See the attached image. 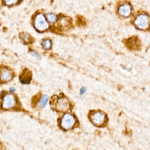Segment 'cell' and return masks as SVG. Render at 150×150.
I'll return each mask as SVG.
<instances>
[{"label": "cell", "mask_w": 150, "mask_h": 150, "mask_svg": "<svg viewBox=\"0 0 150 150\" xmlns=\"http://www.w3.org/2000/svg\"><path fill=\"white\" fill-rule=\"evenodd\" d=\"M20 38L26 43L30 42V36L29 34L24 33H20Z\"/></svg>", "instance_id": "cell-13"}, {"label": "cell", "mask_w": 150, "mask_h": 150, "mask_svg": "<svg viewBox=\"0 0 150 150\" xmlns=\"http://www.w3.org/2000/svg\"><path fill=\"white\" fill-rule=\"evenodd\" d=\"M0 105L1 108L4 110L18 109L20 105L16 95L5 91H3L0 93Z\"/></svg>", "instance_id": "cell-2"}, {"label": "cell", "mask_w": 150, "mask_h": 150, "mask_svg": "<svg viewBox=\"0 0 150 150\" xmlns=\"http://www.w3.org/2000/svg\"><path fill=\"white\" fill-rule=\"evenodd\" d=\"M31 53L32 55L33 56L37 57V58H38V59H40V55L38 53L35 52V51H32Z\"/></svg>", "instance_id": "cell-16"}, {"label": "cell", "mask_w": 150, "mask_h": 150, "mask_svg": "<svg viewBox=\"0 0 150 150\" xmlns=\"http://www.w3.org/2000/svg\"><path fill=\"white\" fill-rule=\"evenodd\" d=\"M48 96L47 95H45L43 96L40 100V106L41 108L45 107L47 103V100H48Z\"/></svg>", "instance_id": "cell-14"}, {"label": "cell", "mask_w": 150, "mask_h": 150, "mask_svg": "<svg viewBox=\"0 0 150 150\" xmlns=\"http://www.w3.org/2000/svg\"><path fill=\"white\" fill-rule=\"evenodd\" d=\"M86 91V89L85 87H83V88L81 89V90H80V94H81V95H83V93H85Z\"/></svg>", "instance_id": "cell-17"}, {"label": "cell", "mask_w": 150, "mask_h": 150, "mask_svg": "<svg viewBox=\"0 0 150 150\" xmlns=\"http://www.w3.org/2000/svg\"><path fill=\"white\" fill-rule=\"evenodd\" d=\"M132 9L129 3H125L120 5L118 8V12L119 15L124 17H127L131 15Z\"/></svg>", "instance_id": "cell-10"}, {"label": "cell", "mask_w": 150, "mask_h": 150, "mask_svg": "<svg viewBox=\"0 0 150 150\" xmlns=\"http://www.w3.org/2000/svg\"><path fill=\"white\" fill-rule=\"evenodd\" d=\"M126 44L129 49L132 50H138L141 46V41L136 36H134L127 40Z\"/></svg>", "instance_id": "cell-8"}, {"label": "cell", "mask_w": 150, "mask_h": 150, "mask_svg": "<svg viewBox=\"0 0 150 150\" xmlns=\"http://www.w3.org/2000/svg\"><path fill=\"white\" fill-rule=\"evenodd\" d=\"M50 104L54 111L61 112H68L72 108V104L68 98L61 93L52 97Z\"/></svg>", "instance_id": "cell-1"}, {"label": "cell", "mask_w": 150, "mask_h": 150, "mask_svg": "<svg viewBox=\"0 0 150 150\" xmlns=\"http://www.w3.org/2000/svg\"><path fill=\"white\" fill-rule=\"evenodd\" d=\"M19 77L20 82L23 84H28L32 78V73L29 69L25 68L23 70Z\"/></svg>", "instance_id": "cell-9"}, {"label": "cell", "mask_w": 150, "mask_h": 150, "mask_svg": "<svg viewBox=\"0 0 150 150\" xmlns=\"http://www.w3.org/2000/svg\"><path fill=\"white\" fill-rule=\"evenodd\" d=\"M134 24L138 29L142 30H147L150 26L149 16L144 13L137 15L134 20Z\"/></svg>", "instance_id": "cell-6"}, {"label": "cell", "mask_w": 150, "mask_h": 150, "mask_svg": "<svg viewBox=\"0 0 150 150\" xmlns=\"http://www.w3.org/2000/svg\"><path fill=\"white\" fill-rule=\"evenodd\" d=\"M76 122V119L74 115L70 114H66L62 118L60 126L64 130H69L74 127Z\"/></svg>", "instance_id": "cell-5"}, {"label": "cell", "mask_w": 150, "mask_h": 150, "mask_svg": "<svg viewBox=\"0 0 150 150\" xmlns=\"http://www.w3.org/2000/svg\"><path fill=\"white\" fill-rule=\"evenodd\" d=\"M15 76L13 70L7 66H0V84L10 82Z\"/></svg>", "instance_id": "cell-7"}, {"label": "cell", "mask_w": 150, "mask_h": 150, "mask_svg": "<svg viewBox=\"0 0 150 150\" xmlns=\"http://www.w3.org/2000/svg\"><path fill=\"white\" fill-rule=\"evenodd\" d=\"M123 68L124 69L126 70H128V71H129L130 70V69L127 68V67H126V66H124V67H123Z\"/></svg>", "instance_id": "cell-18"}, {"label": "cell", "mask_w": 150, "mask_h": 150, "mask_svg": "<svg viewBox=\"0 0 150 150\" xmlns=\"http://www.w3.org/2000/svg\"><path fill=\"white\" fill-rule=\"evenodd\" d=\"M20 0H3L4 4L7 5H12L17 4L20 2Z\"/></svg>", "instance_id": "cell-15"}, {"label": "cell", "mask_w": 150, "mask_h": 150, "mask_svg": "<svg viewBox=\"0 0 150 150\" xmlns=\"http://www.w3.org/2000/svg\"><path fill=\"white\" fill-rule=\"evenodd\" d=\"M46 17L47 21L51 23H54L57 20V16L54 13H47V15H46Z\"/></svg>", "instance_id": "cell-12"}, {"label": "cell", "mask_w": 150, "mask_h": 150, "mask_svg": "<svg viewBox=\"0 0 150 150\" xmlns=\"http://www.w3.org/2000/svg\"><path fill=\"white\" fill-rule=\"evenodd\" d=\"M42 47L45 50H50L52 46V41L48 38L44 39L41 43Z\"/></svg>", "instance_id": "cell-11"}, {"label": "cell", "mask_w": 150, "mask_h": 150, "mask_svg": "<svg viewBox=\"0 0 150 150\" xmlns=\"http://www.w3.org/2000/svg\"><path fill=\"white\" fill-rule=\"evenodd\" d=\"M89 118L94 126L98 127H106L108 122L107 115L105 113L100 111H91L89 114Z\"/></svg>", "instance_id": "cell-3"}, {"label": "cell", "mask_w": 150, "mask_h": 150, "mask_svg": "<svg viewBox=\"0 0 150 150\" xmlns=\"http://www.w3.org/2000/svg\"><path fill=\"white\" fill-rule=\"evenodd\" d=\"M33 23L34 28L39 32L45 31L49 27L46 16L41 13H38L35 15Z\"/></svg>", "instance_id": "cell-4"}]
</instances>
